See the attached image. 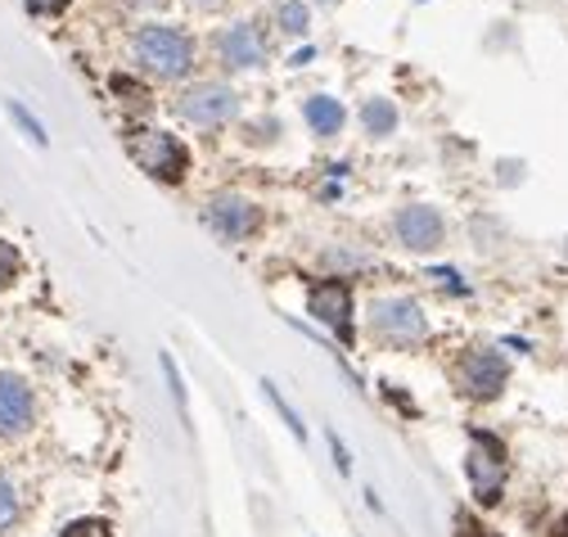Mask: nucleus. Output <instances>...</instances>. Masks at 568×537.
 <instances>
[{
  "label": "nucleus",
  "instance_id": "5701e85b",
  "mask_svg": "<svg viewBox=\"0 0 568 537\" xmlns=\"http://www.w3.org/2000/svg\"><path fill=\"white\" fill-rule=\"evenodd\" d=\"M194 6H217V0H194Z\"/></svg>",
  "mask_w": 568,
  "mask_h": 537
},
{
  "label": "nucleus",
  "instance_id": "dca6fc26",
  "mask_svg": "<svg viewBox=\"0 0 568 537\" xmlns=\"http://www.w3.org/2000/svg\"><path fill=\"white\" fill-rule=\"evenodd\" d=\"M19 276H23V257H19V249H14L10 240H0V290H10Z\"/></svg>",
  "mask_w": 568,
  "mask_h": 537
},
{
  "label": "nucleus",
  "instance_id": "4468645a",
  "mask_svg": "<svg viewBox=\"0 0 568 537\" xmlns=\"http://www.w3.org/2000/svg\"><path fill=\"white\" fill-rule=\"evenodd\" d=\"M23 519V501H19V488L0 475V533H10L14 524Z\"/></svg>",
  "mask_w": 568,
  "mask_h": 537
},
{
  "label": "nucleus",
  "instance_id": "0eeeda50",
  "mask_svg": "<svg viewBox=\"0 0 568 537\" xmlns=\"http://www.w3.org/2000/svg\"><path fill=\"white\" fill-rule=\"evenodd\" d=\"M393 235H397L402 249H410V253H434V249H443V240H447V222H443V213L429 209V204H406V209H397V217H393Z\"/></svg>",
  "mask_w": 568,
  "mask_h": 537
},
{
  "label": "nucleus",
  "instance_id": "f257e3e1",
  "mask_svg": "<svg viewBox=\"0 0 568 537\" xmlns=\"http://www.w3.org/2000/svg\"><path fill=\"white\" fill-rule=\"evenodd\" d=\"M506 447L496 434L487 429H474L469 434V452H465V479H469V493L478 506H496L506 493Z\"/></svg>",
  "mask_w": 568,
  "mask_h": 537
},
{
  "label": "nucleus",
  "instance_id": "6e6552de",
  "mask_svg": "<svg viewBox=\"0 0 568 537\" xmlns=\"http://www.w3.org/2000/svg\"><path fill=\"white\" fill-rule=\"evenodd\" d=\"M37 421V397L32 384L14 371H0V438H19Z\"/></svg>",
  "mask_w": 568,
  "mask_h": 537
},
{
  "label": "nucleus",
  "instance_id": "9d476101",
  "mask_svg": "<svg viewBox=\"0 0 568 537\" xmlns=\"http://www.w3.org/2000/svg\"><path fill=\"white\" fill-rule=\"evenodd\" d=\"M312 316L316 321H325L343 344H352V290L343 285V281H321L316 290H312Z\"/></svg>",
  "mask_w": 568,
  "mask_h": 537
},
{
  "label": "nucleus",
  "instance_id": "1a4fd4ad",
  "mask_svg": "<svg viewBox=\"0 0 568 537\" xmlns=\"http://www.w3.org/2000/svg\"><path fill=\"white\" fill-rule=\"evenodd\" d=\"M203 222L217 231L222 240H248V231L257 226V209L248 204L244 194H217V199H207V209H203Z\"/></svg>",
  "mask_w": 568,
  "mask_h": 537
},
{
  "label": "nucleus",
  "instance_id": "412c9836",
  "mask_svg": "<svg viewBox=\"0 0 568 537\" xmlns=\"http://www.w3.org/2000/svg\"><path fill=\"white\" fill-rule=\"evenodd\" d=\"M23 6H28L32 14H59V10L68 6V0H23Z\"/></svg>",
  "mask_w": 568,
  "mask_h": 537
},
{
  "label": "nucleus",
  "instance_id": "9b49d317",
  "mask_svg": "<svg viewBox=\"0 0 568 537\" xmlns=\"http://www.w3.org/2000/svg\"><path fill=\"white\" fill-rule=\"evenodd\" d=\"M217 54H222L226 69H262L266 63V41H262V32L253 23L240 19L217 37Z\"/></svg>",
  "mask_w": 568,
  "mask_h": 537
},
{
  "label": "nucleus",
  "instance_id": "39448f33",
  "mask_svg": "<svg viewBox=\"0 0 568 537\" xmlns=\"http://www.w3.org/2000/svg\"><path fill=\"white\" fill-rule=\"evenodd\" d=\"M510 384V362L496 353V348H469L460 362H456V388L474 402H491L501 397Z\"/></svg>",
  "mask_w": 568,
  "mask_h": 537
},
{
  "label": "nucleus",
  "instance_id": "f3484780",
  "mask_svg": "<svg viewBox=\"0 0 568 537\" xmlns=\"http://www.w3.org/2000/svg\"><path fill=\"white\" fill-rule=\"evenodd\" d=\"M275 14H280V28L290 32V37H303L307 32V6H298V0H284Z\"/></svg>",
  "mask_w": 568,
  "mask_h": 537
},
{
  "label": "nucleus",
  "instance_id": "f03ea898",
  "mask_svg": "<svg viewBox=\"0 0 568 537\" xmlns=\"http://www.w3.org/2000/svg\"><path fill=\"white\" fill-rule=\"evenodd\" d=\"M135 59H140V69H150L154 78H185L194 69V41L176 28H140L135 32Z\"/></svg>",
  "mask_w": 568,
  "mask_h": 537
},
{
  "label": "nucleus",
  "instance_id": "20e7f679",
  "mask_svg": "<svg viewBox=\"0 0 568 537\" xmlns=\"http://www.w3.org/2000/svg\"><path fill=\"white\" fill-rule=\"evenodd\" d=\"M371 334L393 348H415L429 340V316L415 298H375L371 303Z\"/></svg>",
  "mask_w": 568,
  "mask_h": 537
},
{
  "label": "nucleus",
  "instance_id": "f8f14e48",
  "mask_svg": "<svg viewBox=\"0 0 568 537\" xmlns=\"http://www.w3.org/2000/svg\"><path fill=\"white\" fill-rule=\"evenodd\" d=\"M303 113H307V126L316 131V136H338L343 122H347V109L334 95H312Z\"/></svg>",
  "mask_w": 568,
  "mask_h": 537
},
{
  "label": "nucleus",
  "instance_id": "ddd939ff",
  "mask_svg": "<svg viewBox=\"0 0 568 537\" xmlns=\"http://www.w3.org/2000/svg\"><path fill=\"white\" fill-rule=\"evenodd\" d=\"M362 122H366L371 136H388V131H397V109H393V100H384V95L366 100V104H362Z\"/></svg>",
  "mask_w": 568,
  "mask_h": 537
},
{
  "label": "nucleus",
  "instance_id": "2eb2a0df",
  "mask_svg": "<svg viewBox=\"0 0 568 537\" xmlns=\"http://www.w3.org/2000/svg\"><path fill=\"white\" fill-rule=\"evenodd\" d=\"M262 388H266V397H271V407L280 412V421H284V425H290V429H294V438H298V443H307V425L298 421V412L290 407V402H284V397H280V388H275L271 379H262Z\"/></svg>",
  "mask_w": 568,
  "mask_h": 537
},
{
  "label": "nucleus",
  "instance_id": "423d86ee",
  "mask_svg": "<svg viewBox=\"0 0 568 537\" xmlns=\"http://www.w3.org/2000/svg\"><path fill=\"white\" fill-rule=\"evenodd\" d=\"M176 113L185 118V122H194V126H226L235 113H240V95L231 91V87H222V82H199V87H190L181 100H176Z\"/></svg>",
  "mask_w": 568,
  "mask_h": 537
},
{
  "label": "nucleus",
  "instance_id": "a211bd4d",
  "mask_svg": "<svg viewBox=\"0 0 568 537\" xmlns=\"http://www.w3.org/2000/svg\"><path fill=\"white\" fill-rule=\"evenodd\" d=\"M59 537H113V524L109 519H73V524H68Z\"/></svg>",
  "mask_w": 568,
  "mask_h": 537
},
{
  "label": "nucleus",
  "instance_id": "6ab92c4d",
  "mask_svg": "<svg viewBox=\"0 0 568 537\" xmlns=\"http://www.w3.org/2000/svg\"><path fill=\"white\" fill-rule=\"evenodd\" d=\"M329 452H334V465H338V475H352V456H347V447H343V438L329 429Z\"/></svg>",
  "mask_w": 568,
  "mask_h": 537
},
{
  "label": "nucleus",
  "instance_id": "4be33fe9",
  "mask_svg": "<svg viewBox=\"0 0 568 537\" xmlns=\"http://www.w3.org/2000/svg\"><path fill=\"white\" fill-rule=\"evenodd\" d=\"M555 537H568V515L559 519V528H555Z\"/></svg>",
  "mask_w": 568,
  "mask_h": 537
},
{
  "label": "nucleus",
  "instance_id": "b1692460",
  "mask_svg": "<svg viewBox=\"0 0 568 537\" xmlns=\"http://www.w3.org/2000/svg\"><path fill=\"white\" fill-rule=\"evenodd\" d=\"M325 6H329V0H325Z\"/></svg>",
  "mask_w": 568,
  "mask_h": 537
},
{
  "label": "nucleus",
  "instance_id": "aec40b11",
  "mask_svg": "<svg viewBox=\"0 0 568 537\" xmlns=\"http://www.w3.org/2000/svg\"><path fill=\"white\" fill-rule=\"evenodd\" d=\"M434 281H438L443 290H452V294H469V285H460V281H456V272H452V266H438V272H434Z\"/></svg>",
  "mask_w": 568,
  "mask_h": 537
},
{
  "label": "nucleus",
  "instance_id": "7ed1b4c3",
  "mask_svg": "<svg viewBox=\"0 0 568 537\" xmlns=\"http://www.w3.org/2000/svg\"><path fill=\"white\" fill-rule=\"evenodd\" d=\"M126 150H131V159L145 168L154 181H168V185L185 181L190 154H185V145L172 136V131H159V126H131V131H126Z\"/></svg>",
  "mask_w": 568,
  "mask_h": 537
}]
</instances>
